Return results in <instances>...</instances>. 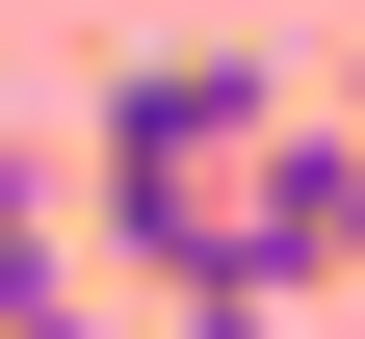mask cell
I'll return each instance as SVG.
<instances>
[{
	"mask_svg": "<svg viewBox=\"0 0 365 339\" xmlns=\"http://www.w3.org/2000/svg\"><path fill=\"white\" fill-rule=\"evenodd\" d=\"M0 339H130V313H105L78 261H26V313H0Z\"/></svg>",
	"mask_w": 365,
	"mask_h": 339,
	"instance_id": "6da1fadb",
	"label": "cell"
},
{
	"mask_svg": "<svg viewBox=\"0 0 365 339\" xmlns=\"http://www.w3.org/2000/svg\"><path fill=\"white\" fill-rule=\"evenodd\" d=\"M130 339H261V287H157V313H130Z\"/></svg>",
	"mask_w": 365,
	"mask_h": 339,
	"instance_id": "7a4b0ae2",
	"label": "cell"
},
{
	"mask_svg": "<svg viewBox=\"0 0 365 339\" xmlns=\"http://www.w3.org/2000/svg\"><path fill=\"white\" fill-rule=\"evenodd\" d=\"M339 131H365V53H339Z\"/></svg>",
	"mask_w": 365,
	"mask_h": 339,
	"instance_id": "3957f363",
	"label": "cell"
}]
</instances>
